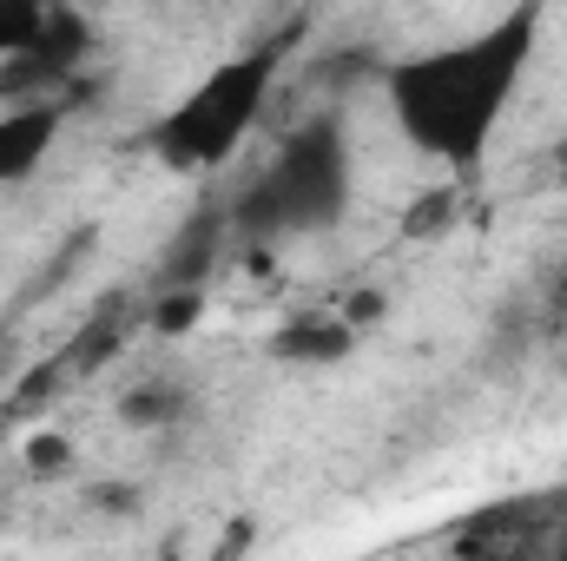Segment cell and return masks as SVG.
<instances>
[{"mask_svg": "<svg viewBox=\"0 0 567 561\" xmlns=\"http://www.w3.org/2000/svg\"><path fill=\"white\" fill-rule=\"evenodd\" d=\"M350 205V140L343 120H303L290 140L271 152V165L245 185L231 205L238 238H297L337 225Z\"/></svg>", "mask_w": 567, "mask_h": 561, "instance_id": "2", "label": "cell"}, {"mask_svg": "<svg viewBox=\"0 0 567 561\" xmlns=\"http://www.w3.org/2000/svg\"><path fill=\"white\" fill-rule=\"evenodd\" d=\"M535 27H542V7L528 0L462 47H435V53L390 67V106H396L403 133L416 140V152L455 165V172H468L482 159L495 120L508 113V100L522 86V67L535 53Z\"/></svg>", "mask_w": 567, "mask_h": 561, "instance_id": "1", "label": "cell"}, {"mask_svg": "<svg viewBox=\"0 0 567 561\" xmlns=\"http://www.w3.org/2000/svg\"><path fill=\"white\" fill-rule=\"evenodd\" d=\"M449 225H455V192H449V185L423 192V198L410 205V218H403L410 238H435V232H449Z\"/></svg>", "mask_w": 567, "mask_h": 561, "instance_id": "11", "label": "cell"}, {"mask_svg": "<svg viewBox=\"0 0 567 561\" xmlns=\"http://www.w3.org/2000/svg\"><path fill=\"white\" fill-rule=\"evenodd\" d=\"M271 350H278L284 364H343L357 350V324L343 310H330V317H290L271 337Z\"/></svg>", "mask_w": 567, "mask_h": 561, "instance_id": "5", "label": "cell"}, {"mask_svg": "<svg viewBox=\"0 0 567 561\" xmlns=\"http://www.w3.org/2000/svg\"><path fill=\"white\" fill-rule=\"evenodd\" d=\"M40 13H47V0H0V60H7V53H20V47L33 40Z\"/></svg>", "mask_w": 567, "mask_h": 561, "instance_id": "12", "label": "cell"}, {"mask_svg": "<svg viewBox=\"0 0 567 561\" xmlns=\"http://www.w3.org/2000/svg\"><path fill=\"white\" fill-rule=\"evenodd\" d=\"M60 113L53 100H20L13 113H0V185H20L40 172V159L53 152V133H60Z\"/></svg>", "mask_w": 567, "mask_h": 561, "instance_id": "4", "label": "cell"}, {"mask_svg": "<svg viewBox=\"0 0 567 561\" xmlns=\"http://www.w3.org/2000/svg\"><path fill=\"white\" fill-rule=\"evenodd\" d=\"M185 390L178 384H140V390H126V404H120V422L126 429H165V422L185 417Z\"/></svg>", "mask_w": 567, "mask_h": 561, "instance_id": "7", "label": "cell"}, {"mask_svg": "<svg viewBox=\"0 0 567 561\" xmlns=\"http://www.w3.org/2000/svg\"><path fill=\"white\" fill-rule=\"evenodd\" d=\"M198 310H205L198 284H165V297H158V310H152V330H158V337H178V330L198 324Z\"/></svg>", "mask_w": 567, "mask_h": 561, "instance_id": "10", "label": "cell"}, {"mask_svg": "<svg viewBox=\"0 0 567 561\" xmlns=\"http://www.w3.org/2000/svg\"><path fill=\"white\" fill-rule=\"evenodd\" d=\"M20 456H27V469H33V476H60V469H66V456H73V442H66V436H33Z\"/></svg>", "mask_w": 567, "mask_h": 561, "instance_id": "13", "label": "cell"}, {"mask_svg": "<svg viewBox=\"0 0 567 561\" xmlns=\"http://www.w3.org/2000/svg\"><path fill=\"white\" fill-rule=\"evenodd\" d=\"M343 317H350V324H357V330H363V324H370V317H383V297H377V290H357V297H350V304H343Z\"/></svg>", "mask_w": 567, "mask_h": 561, "instance_id": "14", "label": "cell"}, {"mask_svg": "<svg viewBox=\"0 0 567 561\" xmlns=\"http://www.w3.org/2000/svg\"><path fill=\"white\" fill-rule=\"evenodd\" d=\"M290 40H297V27H290L284 40H271V47H258V53L225 60L192 100H178V106L152 126V152H158L172 172H212V165H225L231 145L258 126V113H265V100H271V80H278V60L290 53Z\"/></svg>", "mask_w": 567, "mask_h": 561, "instance_id": "3", "label": "cell"}, {"mask_svg": "<svg viewBox=\"0 0 567 561\" xmlns=\"http://www.w3.org/2000/svg\"><path fill=\"white\" fill-rule=\"evenodd\" d=\"M555 172H561V178H567V140L555 145Z\"/></svg>", "mask_w": 567, "mask_h": 561, "instance_id": "15", "label": "cell"}, {"mask_svg": "<svg viewBox=\"0 0 567 561\" xmlns=\"http://www.w3.org/2000/svg\"><path fill=\"white\" fill-rule=\"evenodd\" d=\"M60 384H73V357H66V350H60V357H47L40 370H27V377L13 384V417H33V410H47V397H53Z\"/></svg>", "mask_w": 567, "mask_h": 561, "instance_id": "9", "label": "cell"}, {"mask_svg": "<svg viewBox=\"0 0 567 561\" xmlns=\"http://www.w3.org/2000/svg\"><path fill=\"white\" fill-rule=\"evenodd\" d=\"M218 238H231V212H198L178 238H172V252H165V284H198L212 272V258H218Z\"/></svg>", "mask_w": 567, "mask_h": 561, "instance_id": "6", "label": "cell"}, {"mask_svg": "<svg viewBox=\"0 0 567 561\" xmlns=\"http://www.w3.org/2000/svg\"><path fill=\"white\" fill-rule=\"evenodd\" d=\"M120 344H126V317H120V310L93 317V324H86V330L66 344V357H73V377H93V370H100V364H106Z\"/></svg>", "mask_w": 567, "mask_h": 561, "instance_id": "8", "label": "cell"}, {"mask_svg": "<svg viewBox=\"0 0 567 561\" xmlns=\"http://www.w3.org/2000/svg\"><path fill=\"white\" fill-rule=\"evenodd\" d=\"M561 555H567V542H561Z\"/></svg>", "mask_w": 567, "mask_h": 561, "instance_id": "16", "label": "cell"}]
</instances>
